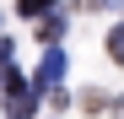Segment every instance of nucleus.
Masks as SVG:
<instances>
[{"mask_svg": "<svg viewBox=\"0 0 124 119\" xmlns=\"http://www.w3.org/2000/svg\"><path fill=\"white\" fill-rule=\"evenodd\" d=\"M59 76H65V54H59V49H49L43 54V65H38V92H49V87H59Z\"/></svg>", "mask_w": 124, "mask_h": 119, "instance_id": "nucleus-1", "label": "nucleus"}, {"mask_svg": "<svg viewBox=\"0 0 124 119\" xmlns=\"http://www.w3.org/2000/svg\"><path fill=\"white\" fill-rule=\"evenodd\" d=\"M16 11H22V16H38V11H49V0H16Z\"/></svg>", "mask_w": 124, "mask_h": 119, "instance_id": "nucleus-2", "label": "nucleus"}]
</instances>
